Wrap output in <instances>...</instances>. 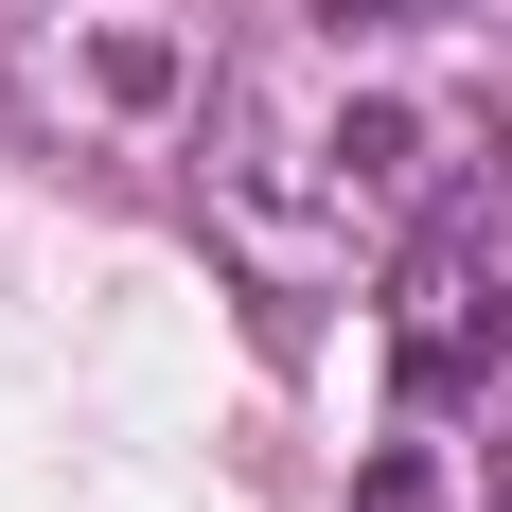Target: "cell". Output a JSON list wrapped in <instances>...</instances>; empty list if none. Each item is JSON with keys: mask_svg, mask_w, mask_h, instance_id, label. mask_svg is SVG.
I'll use <instances>...</instances> for the list:
<instances>
[{"mask_svg": "<svg viewBox=\"0 0 512 512\" xmlns=\"http://www.w3.org/2000/svg\"><path fill=\"white\" fill-rule=\"evenodd\" d=\"M477 106L389 71L354 18H318L301 53H230V89H212V142H195V195L212 230L283 283V301H336V283H389L407 230L477 177Z\"/></svg>", "mask_w": 512, "mask_h": 512, "instance_id": "cell-1", "label": "cell"}, {"mask_svg": "<svg viewBox=\"0 0 512 512\" xmlns=\"http://www.w3.org/2000/svg\"><path fill=\"white\" fill-rule=\"evenodd\" d=\"M371 318H389V477H371V512H424L442 477H477L512 442V177L495 159L407 230Z\"/></svg>", "mask_w": 512, "mask_h": 512, "instance_id": "cell-2", "label": "cell"}, {"mask_svg": "<svg viewBox=\"0 0 512 512\" xmlns=\"http://www.w3.org/2000/svg\"><path fill=\"white\" fill-rule=\"evenodd\" d=\"M0 89H18V124L53 159H195L230 53H212L195 0H36Z\"/></svg>", "mask_w": 512, "mask_h": 512, "instance_id": "cell-3", "label": "cell"}, {"mask_svg": "<svg viewBox=\"0 0 512 512\" xmlns=\"http://www.w3.org/2000/svg\"><path fill=\"white\" fill-rule=\"evenodd\" d=\"M318 18H354V36H407V18H460V0H318Z\"/></svg>", "mask_w": 512, "mask_h": 512, "instance_id": "cell-4", "label": "cell"}]
</instances>
